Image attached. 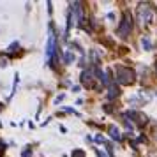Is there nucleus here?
I'll return each mask as SVG.
<instances>
[{
	"mask_svg": "<svg viewBox=\"0 0 157 157\" xmlns=\"http://www.w3.org/2000/svg\"><path fill=\"white\" fill-rule=\"evenodd\" d=\"M115 79H117V83H120V85H132L136 81V74H134L132 69L124 67V65H118V67L115 69Z\"/></svg>",
	"mask_w": 157,
	"mask_h": 157,
	"instance_id": "nucleus-1",
	"label": "nucleus"
},
{
	"mask_svg": "<svg viewBox=\"0 0 157 157\" xmlns=\"http://www.w3.org/2000/svg\"><path fill=\"white\" fill-rule=\"evenodd\" d=\"M136 16H138V23L141 27H148L150 23L154 21V11H152V7L148 4H140Z\"/></svg>",
	"mask_w": 157,
	"mask_h": 157,
	"instance_id": "nucleus-2",
	"label": "nucleus"
},
{
	"mask_svg": "<svg viewBox=\"0 0 157 157\" xmlns=\"http://www.w3.org/2000/svg\"><path fill=\"white\" fill-rule=\"evenodd\" d=\"M131 30H132V18H131V14L125 11V13L122 14V23L118 25V29H117V34H118L122 39H125V37H129Z\"/></svg>",
	"mask_w": 157,
	"mask_h": 157,
	"instance_id": "nucleus-3",
	"label": "nucleus"
},
{
	"mask_svg": "<svg viewBox=\"0 0 157 157\" xmlns=\"http://www.w3.org/2000/svg\"><path fill=\"white\" fill-rule=\"evenodd\" d=\"M81 83H83L86 88H92V90H97V88H99L97 78H94L92 71H83V74H81Z\"/></svg>",
	"mask_w": 157,
	"mask_h": 157,
	"instance_id": "nucleus-4",
	"label": "nucleus"
},
{
	"mask_svg": "<svg viewBox=\"0 0 157 157\" xmlns=\"http://www.w3.org/2000/svg\"><path fill=\"white\" fill-rule=\"evenodd\" d=\"M125 118H127V120H134L136 124H140V125H145V124H147V117L143 113H140V111H127V113H125Z\"/></svg>",
	"mask_w": 157,
	"mask_h": 157,
	"instance_id": "nucleus-5",
	"label": "nucleus"
},
{
	"mask_svg": "<svg viewBox=\"0 0 157 157\" xmlns=\"http://www.w3.org/2000/svg\"><path fill=\"white\" fill-rule=\"evenodd\" d=\"M55 53V36H53V30H50V37H48V46H46V58L51 60Z\"/></svg>",
	"mask_w": 157,
	"mask_h": 157,
	"instance_id": "nucleus-6",
	"label": "nucleus"
},
{
	"mask_svg": "<svg viewBox=\"0 0 157 157\" xmlns=\"http://www.w3.org/2000/svg\"><path fill=\"white\" fill-rule=\"evenodd\" d=\"M140 43H141V48H143L145 51H150V50H152V41H150L148 36H143Z\"/></svg>",
	"mask_w": 157,
	"mask_h": 157,
	"instance_id": "nucleus-7",
	"label": "nucleus"
},
{
	"mask_svg": "<svg viewBox=\"0 0 157 157\" xmlns=\"http://www.w3.org/2000/svg\"><path fill=\"white\" fill-rule=\"evenodd\" d=\"M109 136H111L113 140H117V141H120V140H122L120 131H118V129L115 127V125H111V127H109Z\"/></svg>",
	"mask_w": 157,
	"mask_h": 157,
	"instance_id": "nucleus-8",
	"label": "nucleus"
},
{
	"mask_svg": "<svg viewBox=\"0 0 157 157\" xmlns=\"http://www.w3.org/2000/svg\"><path fill=\"white\" fill-rule=\"evenodd\" d=\"M64 58H65V64H72L74 62V53L72 51H65Z\"/></svg>",
	"mask_w": 157,
	"mask_h": 157,
	"instance_id": "nucleus-9",
	"label": "nucleus"
},
{
	"mask_svg": "<svg viewBox=\"0 0 157 157\" xmlns=\"http://www.w3.org/2000/svg\"><path fill=\"white\" fill-rule=\"evenodd\" d=\"M120 94V90H118V86H115V85H111L109 86V99H113V97H117Z\"/></svg>",
	"mask_w": 157,
	"mask_h": 157,
	"instance_id": "nucleus-10",
	"label": "nucleus"
},
{
	"mask_svg": "<svg viewBox=\"0 0 157 157\" xmlns=\"http://www.w3.org/2000/svg\"><path fill=\"white\" fill-rule=\"evenodd\" d=\"M72 157H85L83 150H72Z\"/></svg>",
	"mask_w": 157,
	"mask_h": 157,
	"instance_id": "nucleus-11",
	"label": "nucleus"
},
{
	"mask_svg": "<svg viewBox=\"0 0 157 157\" xmlns=\"http://www.w3.org/2000/svg\"><path fill=\"white\" fill-rule=\"evenodd\" d=\"M4 148H6V145H4V143L0 141V155H2V154H4Z\"/></svg>",
	"mask_w": 157,
	"mask_h": 157,
	"instance_id": "nucleus-12",
	"label": "nucleus"
},
{
	"mask_svg": "<svg viewBox=\"0 0 157 157\" xmlns=\"http://www.w3.org/2000/svg\"><path fill=\"white\" fill-rule=\"evenodd\" d=\"M97 157H104V155H102V152H101V150H97Z\"/></svg>",
	"mask_w": 157,
	"mask_h": 157,
	"instance_id": "nucleus-13",
	"label": "nucleus"
},
{
	"mask_svg": "<svg viewBox=\"0 0 157 157\" xmlns=\"http://www.w3.org/2000/svg\"><path fill=\"white\" fill-rule=\"evenodd\" d=\"M155 71H157V64H155Z\"/></svg>",
	"mask_w": 157,
	"mask_h": 157,
	"instance_id": "nucleus-14",
	"label": "nucleus"
}]
</instances>
